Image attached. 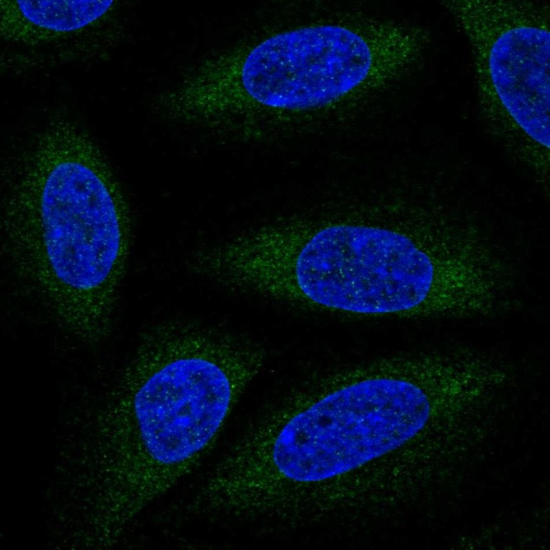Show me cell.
I'll use <instances>...</instances> for the list:
<instances>
[{
	"label": "cell",
	"instance_id": "obj_6",
	"mask_svg": "<svg viewBox=\"0 0 550 550\" xmlns=\"http://www.w3.org/2000/svg\"><path fill=\"white\" fill-rule=\"evenodd\" d=\"M471 47L490 133L542 183L549 177L550 6L546 1H446Z\"/></svg>",
	"mask_w": 550,
	"mask_h": 550
},
{
	"label": "cell",
	"instance_id": "obj_4",
	"mask_svg": "<svg viewBox=\"0 0 550 550\" xmlns=\"http://www.w3.org/2000/svg\"><path fill=\"white\" fill-rule=\"evenodd\" d=\"M252 268L261 295L291 305L410 318L423 309L425 256L395 201L267 223Z\"/></svg>",
	"mask_w": 550,
	"mask_h": 550
},
{
	"label": "cell",
	"instance_id": "obj_2",
	"mask_svg": "<svg viewBox=\"0 0 550 550\" xmlns=\"http://www.w3.org/2000/svg\"><path fill=\"white\" fill-rule=\"evenodd\" d=\"M430 38L421 28L371 19L289 27L215 56L212 104L232 131L261 139L364 102L410 71Z\"/></svg>",
	"mask_w": 550,
	"mask_h": 550
},
{
	"label": "cell",
	"instance_id": "obj_5",
	"mask_svg": "<svg viewBox=\"0 0 550 550\" xmlns=\"http://www.w3.org/2000/svg\"><path fill=\"white\" fill-rule=\"evenodd\" d=\"M264 358L248 338L168 321L142 333L102 398L157 459L192 468L214 446Z\"/></svg>",
	"mask_w": 550,
	"mask_h": 550
},
{
	"label": "cell",
	"instance_id": "obj_7",
	"mask_svg": "<svg viewBox=\"0 0 550 550\" xmlns=\"http://www.w3.org/2000/svg\"><path fill=\"white\" fill-rule=\"evenodd\" d=\"M1 35L28 50L80 58L103 54L122 34L117 1H1Z\"/></svg>",
	"mask_w": 550,
	"mask_h": 550
},
{
	"label": "cell",
	"instance_id": "obj_1",
	"mask_svg": "<svg viewBox=\"0 0 550 550\" xmlns=\"http://www.w3.org/2000/svg\"><path fill=\"white\" fill-rule=\"evenodd\" d=\"M3 228L14 272L66 332L109 335L129 253L124 195L93 139L53 115L6 173Z\"/></svg>",
	"mask_w": 550,
	"mask_h": 550
},
{
	"label": "cell",
	"instance_id": "obj_3",
	"mask_svg": "<svg viewBox=\"0 0 550 550\" xmlns=\"http://www.w3.org/2000/svg\"><path fill=\"white\" fill-rule=\"evenodd\" d=\"M433 418L429 397L400 355L314 379L241 436L248 485L276 504L398 450Z\"/></svg>",
	"mask_w": 550,
	"mask_h": 550
}]
</instances>
